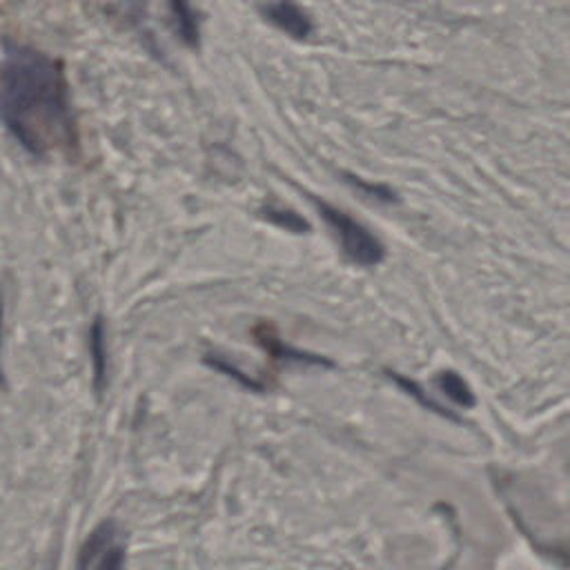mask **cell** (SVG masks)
I'll list each match as a JSON object with an SVG mask.
<instances>
[{
  "mask_svg": "<svg viewBox=\"0 0 570 570\" xmlns=\"http://www.w3.org/2000/svg\"><path fill=\"white\" fill-rule=\"evenodd\" d=\"M254 334V341L276 361V363H303V365H323V367H332V361L325 358V356H318V354H309V352H303V350H296L287 343L281 341L278 332L274 330L272 323L267 321H261L254 325L252 330Z\"/></svg>",
  "mask_w": 570,
  "mask_h": 570,
  "instance_id": "5b68a950",
  "label": "cell"
},
{
  "mask_svg": "<svg viewBox=\"0 0 570 570\" xmlns=\"http://www.w3.org/2000/svg\"><path fill=\"white\" fill-rule=\"evenodd\" d=\"M345 180L352 183L356 189H361V191H363L365 196H370V198H376V200H383V203L396 200L394 191H392L390 187L381 185V183H365V180H361L358 176H352V174H345Z\"/></svg>",
  "mask_w": 570,
  "mask_h": 570,
  "instance_id": "8fae6325",
  "label": "cell"
},
{
  "mask_svg": "<svg viewBox=\"0 0 570 570\" xmlns=\"http://www.w3.org/2000/svg\"><path fill=\"white\" fill-rule=\"evenodd\" d=\"M2 309H4V303H2V294H0V385L4 383V379H2Z\"/></svg>",
  "mask_w": 570,
  "mask_h": 570,
  "instance_id": "7c38bea8",
  "label": "cell"
},
{
  "mask_svg": "<svg viewBox=\"0 0 570 570\" xmlns=\"http://www.w3.org/2000/svg\"><path fill=\"white\" fill-rule=\"evenodd\" d=\"M0 116L33 156L78 149V120L62 60L18 42H4L0 62Z\"/></svg>",
  "mask_w": 570,
  "mask_h": 570,
  "instance_id": "6da1fadb",
  "label": "cell"
},
{
  "mask_svg": "<svg viewBox=\"0 0 570 570\" xmlns=\"http://www.w3.org/2000/svg\"><path fill=\"white\" fill-rule=\"evenodd\" d=\"M309 200L316 205V212L332 229V234L347 261H352L354 265H361V267H374L383 261L385 249H383L381 240L365 225H361L343 209H338L316 196H309Z\"/></svg>",
  "mask_w": 570,
  "mask_h": 570,
  "instance_id": "7a4b0ae2",
  "label": "cell"
},
{
  "mask_svg": "<svg viewBox=\"0 0 570 570\" xmlns=\"http://www.w3.org/2000/svg\"><path fill=\"white\" fill-rule=\"evenodd\" d=\"M89 352H91V363H94L96 390H102L105 379H107V341H105L102 318H96L89 327Z\"/></svg>",
  "mask_w": 570,
  "mask_h": 570,
  "instance_id": "52a82bcc",
  "label": "cell"
},
{
  "mask_svg": "<svg viewBox=\"0 0 570 570\" xmlns=\"http://www.w3.org/2000/svg\"><path fill=\"white\" fill-rule=\"evenodd\" d=\"M434 383H436V387H439L448 399H452L454 403H459V405H463V407H472V405H474V394H472V390L468 387V383H465L456 372H452V370L439 372V374L434 376Z\"/></svg>",
  "mask_w": 570,
  "mask_h": 570,
  "instance_id": "ba28073f",
  "label": "cell"
},
{
  "mask_svg": "<svg viewBox=\"0 0 570 570\" xmlns=\"http://www.w3.org/2000/svg\"><path fill=\"white\" fill-rule=\"evenodd\" d=\"M174 31L185 47L196 49L200 45V13L194 9L191 0H167Z\"/></svg>",
  "mask_w": 570,
  "mask_h": 570,
  "instance_id": "8992f818",
  "label": "cell"
},
{
  "mask_svg": "<svg viewBox=\"0 0 570 570\" xmlns=\"http://www.w3.org/2000/svg\"><path fill=\"white\" fill-rule=\"evenodd\" d=\"M261 16L265 18V22L294 40H307L314 31L309 13L294 0H265L261 4Z\"/></svg>",
  "mask_w": 570,
  "mask_h": 570,
  "instance_id": "277c9868",
  "label": "cell"
},
{
  "mask_svg": "<svg viewBox=\"0 0 570 570\" xmlns=\"http://www.w3.org/2000/svg\"><path fill=\"white\" fill-rule=\"evenodd\" d=\"M261 214H263L265 220H269L272 225H276V227H281V229H287V232L305 234V232L309 229V223H307L303 216H298L296 212L285 209V207L265 205V207L261 209Z\"/></svg>",
  "mask_w": 570,
  "mask_h": 570,
  "instance_id": "9c48e42d",
  "label": "cell"
},
{
  "mask_svg": "<svg viewBox=\"0 0 570 570\" xmlns=\"http://www.w3.org/2000/svg\"><path fill=\"white\" fill-rule=\"evenodd\" d=\"M125 563V541L116 523H100L82 543L78 566L82 568H120Z\"/></svg>",
  "mask_w": 570,
  "mask_h": 570,
  "instance_id": "3957f363",
  "label": "cell"
},
{
  "mask_svg": "<svg viewBox=\"0 0 570 570\" xmlns=\"http://www.w3.org/2000/svg\"><path fill=\"white\" fill-rule=\"evenodd\" d=\"M205 361L212 365V367H216L218 372H223V374H227V376H232V379H236L240 385H245L247 390H254V392H263L267 385L265 383H261V381H254V379H249V376H245L238 367H234L227 358H223V356H214V354H207L205 356Z\"/></svg>",
  "mask_w": 570,
  "mask_h": 570,
  "instance_id": "30bf717a",
  "label": "cell"
}]
</instances>
